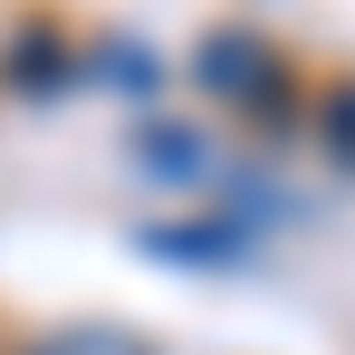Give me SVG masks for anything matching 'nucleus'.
<instances>
[{"instance_id":"nucleus-1","label":"nucleus","mask_w":355,"mask_h":355,"mask_svg":"<svg viewBox=\"0 0 355 355\" xmlns=\"http://www.w3.org/2000/svg\"><path fill=\"white\" fill-rule=\"evenodd\" d=\"M192 87L211 96V106H231L240 125H307V87H297V67L259 39V29H202L192 39Z\"/></svg>"},{"instance_id":"nucleus-2","label":"nucleus","mask_w":355,"mask_h":355,"mask_svg":"<svg viewBox=\"0 0 355 355\" xmlns=\"http://www.w3.org/2000/svg\"><path fill=\"white\" fill-rule=\"evenodd\" d=\"M125 164L154 192H221V135L192 125V116H144L125 135Z\"/></svg>"},{"instance_id":"nucleus-3","label":"nucleus","mask_w":355,"mask_h":355,"mask_svg":"<svg viewBox=\"0 0 355 355\" xmlns=\"http://www.w3.org/2000/svg\"><path fill=\"white\" fill-rule=\"evenodd\" d=\"M0 87L49 106V96H77L87 87V39H67L58 19H10L0 29Z\"/></svg>"},{"instance_id":"nucleus-4","label":"nucleus","mask_w":355,"mask_h":355,"mask_svg":"<svg viewBox=\"0 0 355 355\" xmlns=\"http://www.w3.org/2000/svg\"><path fill=\"white\" fill-rule=\"evenodd\" d=\"M144 250L154 259H211V269H231V259H250V231H231L221 211H202V221H144Z\"/></svg>"},{"instance_id":"nucleus-5","label":"nucleus","mask_w":355,"mask_h":355,"mask_svg":"<svg viewBox=\"0 0 355 355\" xmlns=\"http://www.w3.org/2000/svg\"><path fill=\"white\" fill-rule=\"evenodd\" d=\"M87 87H116V96H154V87H164V49H144V39L106 29V39H87Z\"/></svg>"},{"instance_id":"nucleus-6","label":"nucleus","mask_w":355,"mask_h":355,"mask_svg":"<svg viewBox=\"0 0 355 355\" xmlns=\"http://www.w3.org/2000/svg\"><path fill=\"white\" fill-rule=\"evenodd\" d=\"M307 144H317L336 173H355V77H336V87L307 96Z\"/></svg>"},{"instance_id":"nucleus-7","label":"nucleus","mask_w":355,"mask_h":355,"mask_svg":"<svg viewBox=\"0 0 355 355\" xmlns=\"http://www.w3.org/2000/svg\"><path fill=\"white\" fill-rule=\"evenodd\" d=\"M10 355H164L154 336H135V327H106V317H87V327H49V336H29V346Z\"/></svg>"}]
</instances>
